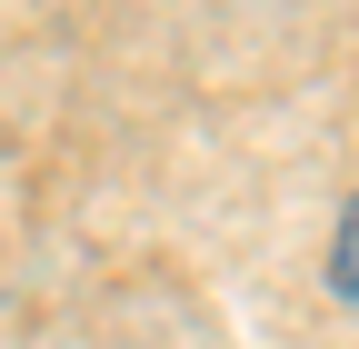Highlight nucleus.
<instances>
[{
    "instance_id": "f257e3e1",
    "label": "nucleus",
    "mask_w": 359,
    "mask_h": 349,
    "mask_svg": "<svg viewBox=\"0 0 359 349\" xmlns=\"http://www.w3.org/2000/svg\"><path fill=\"white\" fill-rule=\"evenodd\" d=\"M330 289L349 299V310H359V200L339 210V240H330Z\"/></svg>"
}]
</instances>
